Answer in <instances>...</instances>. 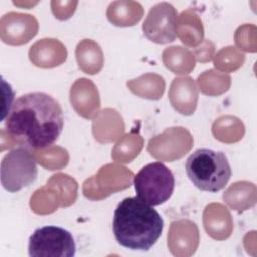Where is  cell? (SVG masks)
Returning <instances> with one entry per match:
<instances>
[{
  "label": "cell",
  "mask_w": 257,
  "mask_h": 257,
  "mask_svg": "<svg viewBox=\"0 0 257 257\" xmlns=\"http://www.w3.org/2000/svg\"><path fill=\"white\" fill-rule=\"evenodd\" d=\"M63 125L61 105L45 92H30L19 96L4 119L7 134L19 147L31 150L52 146Z\"/></svg>",
  "instance_id": "cell-1"
},
{
  "label": "cell",
  "mask_w": 257,
  "mask_h": 257,
  "mask_svg": "<svg viewBox=\"0 0 257 257\" xmlns=\"http://www.w3.org/2000/svg\"><path fill=\"white\" fill-rule=\"evenodd\" d=\"M164 220L153 206L138 197H127L118 203L112 219V232L121 246L148 251L159 240Z\"/></svg>",
  "instance_id": "cell-2"
},
{
  "label": "cell",
  "mask_w": 257,
  "mask_h": 257,
  "mask_svg": "<svg viewBox=\"0 0 257 257\" xmlns=\"http://www.w3.org/2000/svg\"><path fill=\"white\" fill-rule=\"evenodd\" d=\"M186 173L195 187L210 193L224 189L232 175L226 155L205 148L196 150L188 158Z\"/></svg>",
  "instance_id": "cell-3"
},
{
  "label": "cell",
  "mask_w": 257,
  "mask_h": 257,
  "mask_svg": "<svg viewBox=\"0 0 257 257\" xmlns=\"http://www.w3.org/2000/svg\"><path fill=\"white\" fill-rule=\"evenodd\" d=\"M137 197L150 206L166 203L173 195L175 177L172 171L161 162L144 166L134 178Z\"/></svg>",
  "instance_id": "cell-4"
},
{
  "label": "cell",
  "mask_w": 257,
  "mask_h": 257,
  "mask_svg": "<svg viewBox=\"0 0 257 257\" xmlns=\"http://www.w3.org/2000/svg\"><path fill=\"white\" fill-rule=\"evenodd\" d=\"M36 178V161L28 149L15 148L2 159L1 184L8 192H18L32 184Z\"/></svg>",
  "instance_id": "cell-5"
},
{
  "label": "cell",
  "mask_w": 257,
  "mask_h": 257,
  "mask_svg": "<svg viewBox=\"0 0 257 257\" xmlns=\"http://www.w3.org/2000/svg\"><path fill=\"white\" fill-rule=\"evenodd\" d=\"M75 252L72 234L58 226L37 228L29 237L30 257H73Z\"/></svg>",
  "instance_id": "cell-6"
},
{
  "label": "cell",
  "mask_w": 257,
  "mask_h": 257,
  "mask_svg": "<svg viewBox=\"0 0 257 257\" xmlns=\"http://www.w3.org/2000/svg\"><path fill=\"white\" fill-rule=\"evenodd\" d=\"M178 12L169 3H160L154 6L143 24L144 34L153 42L166 44L177 38Z\"/></svg>",
  "instance_id": "cell-7"
}]
</instances>
